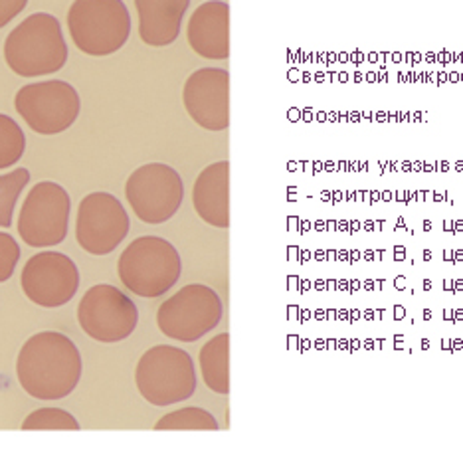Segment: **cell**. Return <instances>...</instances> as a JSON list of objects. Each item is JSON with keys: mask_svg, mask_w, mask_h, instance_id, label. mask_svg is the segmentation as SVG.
<instances>
[{"mask_svg": "<svg viewBox=\"0 0 463 461\" xmlns=\"http://www.w3.org/2000/svg\"><path fill=\"white\" fill-rule=\"evenodd\" d=\"M16 376L24 392L38 400H60L76 390L81 379V354L58 331L30 337L16 359Z\"/></svg>", "mask_w": 463, "mask_h": 461, "instance_id": "6da1fadb", "label": "cell"}, {"mask_svg": "<svg viewBox=\"0 0 463 461\" xmlns=\"http://www.w3.org/2000/svg\"><path fill=\"white\" fill-rule=\"evenodd\" d=\"M5 60L16 76L42 78L66 66L68 44L56 16L36 13L5 40Z\"/></svg>", "mask_w": 463, "mask_h": 461, "instance_id": "7a4b0ae2", "label": "cell"}, {"mask_svg": "<svg viewBox=\"0 0 463 461\" xmlns=\"http://www.w3.org/2000/svg\"><path fill=\"white\" fill-rule=\"evenodd\" d=\"M68 30L80 52L93 58L119 52L131 36V14L123 0H73Z\"/></svg>", "mask_w": 463, "mask_h": 461, "instance_id": "3957f363", "label": "cell"}, {"mask_svg": "<svg viewBox=\"0 0 463 461\" xmlns=\"http://www.w3.org/2000/svg\"><path fill=\"white\" fill-rule=\"evenodd\" d=\"M181 256L159 236H141L125 248L118 271L123 286L139 297H161L181 278Z\"/></svg>", "mask_w": 463, "mask_h": 461, "instance_id": "277c9868", "label": "cell"}, {"mask_svg": "<svg viewBox=\"0 0 463 461\" xmlns=\"http://www.w3.org/2000/svg\"><path fill=\"white\" fill-rule=\"evenodd\" d=\"M135 382L141 396L153 406L184 402L196 390L194 362L183 349L156 344L137 362Z\"/></svg>", "mask_w": 463, "mask_h": 461, "instance_id": "5b68a950", "label": "cell"}, {"mask_svg": "<svg viewBox=\"0 0 463 461\" xmlns=\"http://www.w3.org/2000/svg\"><path fill=\"white\" fill-rule=\"evenodd\" d=\"M14 108L34 133L58 135L78 121L81 99L68 81L48 80L20 88Z\"/></svg>", "mask_w": 463, "mask_h": 461, "instance_id": "8992f818", "label": "cell"}, {"mask_svg": "<svg viewBox=\"0 0 463 461\" xmlns=\"http://www.w3.org/2000/svg\"><path fill=\"white\" fill-rule=\"evenodd\" d=\"M71 201L66 188L42 181L30 188V194L20 208L18 234L30 248L58 246L68 236Z\"/></svg>", "mask_w": 463, "mask_h": 461, "instance_id": "52a82bcc", "label": "cell"}, {"mask_svg": "<svg viewBox=\"0 0 463 461\" xmlns=\"http://www.w3.org/2000/svg\"><path fill=\"white\" fill-rule=\"evenodd\" d=\"M222 319V301L206 286L193 284L176 291L156 313V325L168 339L194 343L216 329Z\"/></svg>", "mask_w": 463, "mask_h": 461, "instance_id": "ba28073f", "label": "cell"}, {"mask_svg": "<svg viewBox=\"0 0 463 461\" xmlns=\"http://www.w3.org/2000/svg\"><path fill=\"white\" fill-rule=\"evenodd\" d=\"M125 196L137 218L146 224H163L181 208L184 184L173 166L149 163L131 173Z\"/></svg>", "mask_w": 463, "mask_h": 461, "instance_id": "9c48e42d", "label": "cell"}, {"mask_svg": "<svg viewBox=\"0 0 463 461\" xmlns=\"http://www.w3.org/2000/svg\"><path fill=\"white\" fill-rule=\"evenodd\" d=\"M83 333L98 343H121L137 329L139 309L118 287L99 284L90 287L78 306Z\"/></svg>", "mask_w": 463, "mask_h": 461, "instance_id": "30bf717a", "label": "cell"}, {"mask_svg": "<svg viewBox=\"0 0 463 461\" xmlns=\"http://www.w3.org/2000/svg\"><path fill=\"white\" fill-rule=\"evenodd\" d=\"M129 214L118 196L91 193L80 202L76 240L91 256H108L119 248L129 234Z\"/></svg>", "mask_w": 463, "mask_h": 461, "instance_id": "8fae6325", "label": "cell"}, {"mask_svg": "<svg viewBox=\"0 0 463 461\" xmlns=\"http://www.w3.org/2000/svg\"><path fill=\"white\" fill-rule=\"evenodd\" d=\"M20 284L24 296L38 307L56 309L76 297L80 271L66 254L40 251L26 261Z\"/></svg>", "mask_w": 463, "mask_h": 461, "instance_id": "7c38bea8", "label": "cell"}, {"mask_svg": "<svg viewBox=\"0 0 463 461\" xmlns=\"http://www.w3.org/2000/svg\"><path fill=\"white\" fill-rule=\"evenodd\" d=\"M183 103L191 119L206 131H224L230 125V73L203 68L188 76Z\"/></svg>", "mask_w": 463, "mask_h": 461, "instance_id": "4fadbf2b", "label": "cell"}, {"mask_svg": "<svg viewBox=\"0 0 463 461\" xmlns=\"http://www.w3.org/2000/svg\"><path fill=\"white\" fill-rule=\"evenodd\" d=\"M188 44L200 58L226 60L230 56V6L222 0L200 5L186 28Z\"/></svg>", "mask_w": 463, "mask_h": 461, "instance_id": "5bb4252c", "label": "cell"}, {"mask_svg": "<svg viewBox=\"0 0 463 461\" xmlns=\"http://www.w3.org/2000/svg\"><path fill=\"white\" fill-rule=\"evenodd\" d=\"M196 214L214 228L230 226V163L220 161L198 174L193 188Z\"/></svg>", "mask_w": 463, "mask_h": 461, "instance_id": "9a60e30c", "label": "cell"}, {"mask_svg": "<svg viewBox=\"0 0 463 461\" xmlns=\"http://www.w3.org/2000/svg\"><path fill=\"white\" fill-rule=\"evenodd\" d=\"M191 0H135L139 36L146 46L165 48L181 34Z\"/></svg>", "mask_w": 463, "mask_h": 461, "instance_id": "2e32d148", "label": "cell"}, {"mask_svg": "<svg viewBox=\"0 0 463 461\" xmlns=\"http://www.w3.org/2000/svg\"><path fill=\"white\" fill-rule=\"evenodd\" d=\"M200 372L204 384L216 394L230 392V334L210 339L200 351Z\"/></svg>", "mask_w": 463, "mask_h": 461, "instance_id": "e0dca14e", "label": "cell"}, {"mask_svg": "<svg viewBox=\"0 0 463 461\" xmlns=\"http://www.w3.org/2000/svg\"><path fill=\"white\" fill-rule=\"evenodd\" d=\"M30 183L28 169H14L6 174H0V228H10L13 214L26 184Z\"/></svg>", "mask_w": 463, "mask_h": 461, "instance_id": "ac0fdd59", "label": "cell"}, {"mask_svg": "<svg viewBox=\"0 0 463 461\" xmlns=\"http://www.w3.org/2000/svg\"><path fill=\"white\" fill-rule=\"evenodd\" d=\"M26 149V135L20 129V125L0 113V169L16 165L23 159Z\"/></svg>", "mask_w": 463, "mask_h": 461, "instance_id": "d6986e66", "label": "cell"}, {"mask_svg": "<svg viewBox=\"0 0 463 461\" xmlns=\"http://www.w3.org/2000/svg\"><path fill=\"white\" fill-rule=\"evenodd\" d=\"M23 429H33V432H76L80 424L70 412L61 410V408H38V410L30 412L24 422Z\"/></svg>", "mask_w": 463, "mask_h": 461, "instance_id": "ffe728a7", "label": "cell"}, {"mask_svg": "<svg viewBox=\"0 0 463 461\" xmlns=\"http://www.w3.org/2000/svg\"><path fill=\"white\" fill-rule=\"evenodd\" d=\"M155 429H218V422L203 408H181L163 416Z\"/></svg>", "mask_w": 463, "mask_h": 461, "instance_id": "44dd1931", "label": "cell"}, {"mask_svg": "<svg viewBox=\"0 0 463 461\" xmlns=\"http://www.w3.org/2000/svg\"><path fill=\"white\" fill-rule=\"evenodd\" d=\"M20 259V246L8 232H0V284L13 278Z\"/></svg>", "mask_w": 463, "mask_h": 461, "instance_id": "7402d4cb", "label": "cell"}, {"mask_svg": "<svg viewBox=\"0 0 463 461\" xmlns=\"http://www.w3.org/2000/svg\"><path fill=\"white\" fill-rule=\"evenodd\" d=\"M28 0H0V28H5L8 23L23 13Z\"/></svg>", "mask_w": 463, "mask_h": 461, "instance_id": "603a6c76", "label": "cell"}]
</instances>
